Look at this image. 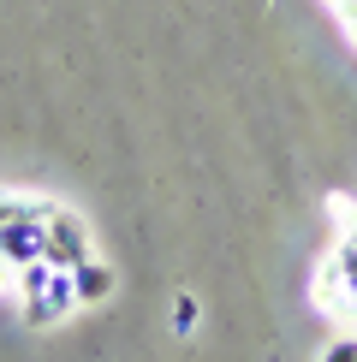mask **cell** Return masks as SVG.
<instances>
[{
    "label": "cell",
    "mask_w": 357,
    "mask_h": 362,
    "mask_svg": "<svg viewBox=\"0 0 357 362\" xmlns=\"http://www.w3.org/2000/svg\"><path fill=\"white\" fill-rule=\"evenodd\" d=\"M78 309V285H72V267H54L42 291L24 297V327H54Z\"/></svg>",
    "instance_id": "1"
},
{
    "label": "cell",
    "mask_w": 357,
    "mask_h": 362,
    "mask_svg": "<svg viewBox=\"0 0 357 362\" xmlns=\"http://www.w3.org/2000/svg\"><path fill=\"white\" fill-rule=\"evenodd\" d=\"M89 250H96L89 244V226L72 214V208H54L48 214V255H42V262L48 267H72V262H84Z\"/></svg>",
    "instance_id": "2"
},
{
    "label": "cell",
    "mask_w": 357,
    "mask_h": 362,
    "mask_svg": "<svg viewBox=\"0 0 357 362\" xmlns=\"http://www.w3.org/2000/svg\"><path fill=\"white\" fill-rule=\"evenodd\" d=\"M48 255V220H6L0 226V267H24Z\"/></svg>",
    "instance_id": "3"
},
{
    "label": "cell",
    "mask_w": 357,
    "mask_h": 362,
    "mask_svg": "<svg viewBox=\"0 0 357 362\" xmlns=\"http://www.w3.org/2000/svg\"><path fill=\"white\" fill-rule=\"evenodd\" d=\"M72 285H78V303H108L113 297V267L89 250L84 262H72Z\"/></svg>",
    "instance_id": "4"
},
{
    "label": "cell",
    "mask_w": 357,
    "mask_h": 362,
    "mask_svg": "<svg viewBox=\"0 0 357 362\" xmlns=\"http://www.w3.org/2000/svg\"><path fill=\"white\" fill-rule=\"evenodd\" d=\"M316 309H327V315H357V303H351V291H346V279H339V267L334 262H322L316 267Z\"/></svg>",
    "instance_id": "5"
},
{
    "label": "cell",
    "mask_w": 357,
    "mask_h": 362,
    "mask_svg": "<svg viewBox=\"0 0 357 362\" xmlns=\"http://www.w3.org/2000/svg\"><path fill=\"white\" fill-rule=\"evenodd\" d=\"M54 202H42V196H18V190H0V226L6 220H48Z\"/></svg>",
    "instance_id": "6"
},
{
    "label": "cell",
    "mask_w": 357,
    "mask_h": 362,
    "mask_svg": "<svg viewBox=\"0 0 357 362\" xmlns=\"http://www.w3.org/2000/svg\"><path fill=\"white\" fill-rule=\"evenodd\" d=\"M327 262L339 267V279H346V291H351V303H357V244H351V238H346V244H334Z\"/></svg>",
    "instance_id": "7"
},
{
    "label": "cell",
    "mask_w": 357,
    "mask_h": 362,
    "mask_svg": "<svg viewBox=\"0 0 357 362\" xmlns=\"http://www.w3.org/2000/svg\"><path fill=\"white\" fill-rule=\"evenodd\" d=\"M197 315H203V309H197V297L178 291V297H173V333H178V339H191V333H197Z\"/></svg>",
    "instance_id": "8"
},
{
    "label": "cell",
    "mask_w": 357,
    "mask_h": 362,
    "mask_svg": "<svg viewBox=\"0 0 357 362\" xmlns=\"http://www.w3.org/2000/svg\"><path fill=\"white\" fill-rule=\"evenodd\" d=\"M322 362H357V339H334L322 351Z\"/></svg>",
    "instance_id": "9"
},
{
    "label": "cell",
    "mask_w": 357,
    "mask_h": 362,
    "mask_svg": "<svg viewBox=\"0 0 357 362\" xmlns=\"http://www.w3.org/2000/svg\"><path fill=\"white\" fill-rule=\"evenodd\" d=\"M339 12H346V24L357 30V0H339Z\"/></svg>",
    "instance_id": "10"
},
{
    "label": "cell",
    "mask_w": 357,
    "mask_h": 362,
    "mask_svg": "<svg viewBox=\"0 0 357 362\" xmlns=\"http://www.w3.org/2000/svg\"><path fill=\"white\" fill-rule=\"evenodd\" d=\"M351 244H357V226H351Z\"/></svg>",
    "instance_id": "11"
}]
</instances>
